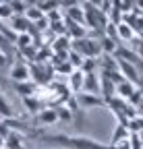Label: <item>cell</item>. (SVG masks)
Segmentation results:
<instances>
[{
	"mask_svg": "<svg viewBox=\"0 0 143 149\" xmlns=\"http://www.w3.org/2000/svg\"><path fill=\"white\" fill-rule=\"evenodd\" d=\"M33 139L40 141H48L52 145H58L62 149H112L110 145H104L96 139L89 137H81V135H64V133H44V130H38V135Z\"/></svg>",
	"mask_w": 143,
	"mask_h": 149,
	"instance_id": "6da1fadb",
	"label": "cell"
},
{
	"mask_svg": "<svg viewBox=\"0 0 143 149\" xmlns=\"http://www.w3.org/2000/svg\"><path fill=\"white\" fill-rule=\"evenodd\" d=\"M73 100H75V104H77L79 110H91V108H102V106H106L100 95H93V93H83V91L75 93Z\"/></svg>",
	"mask_w": 143,
	"mask_h": 149,
	"instance_id": "7a4b0ae2",
	"label": "cell"
},
{
	"mask_svg": "<svg viewBox=\"0 0 143 149\" xmlns=\"http://www.w3.org/2000/svg\"><path fill=\"white\" fill-rule=\"evenodd\" d=\"M33 126H50L58 122V116H56V110L54 108H44L42 112H38V114L33 116Z\"/></svg>",
	"mask_w": 143,
	"mask_h": 149,
	"instance_id": "3957f363",
	"label": "cell"
},
{
	"mask_svg": "<svg viewBox=\"0 0 143 149\" xmlns=\"http://www.w3.org/2000/svg\"><path fill=\"white\" fill-rule=\"evenodd\" d=\"M83 93H93L100 95V74L98 72H83Z\"/></svg>",
	"mask_w": 143,
	"mask_h": 149,
	"instance_id": "277c9868",
	"label": "cell"
},
{
	"mask_svg": "<svg viewBox=\"0 0 143 149\" xmlns=\"http://www.w3.org/2000/svg\"><path fill=\"white\" fill-rule=\"evenodd\" d=\"M8 79L13 83H23V81H29V66L23 64V62H17L10 66L8 70Z\"/></svg>",
	"mask_w": 143,
	"mask_h": 149,
	"instance_id": "5b68a950",
	"label": "cell"
},
{
	"mask_svg": "<svg viewBox=\"0 0 143 149\" xmlns=\"http://www.w3.org/2000/svg\"><path fill=\"white\" fill-rule=\"evenodd\" d=\"M29 25H31V23L25 19V15H13L8 29H10L15 35H21V33H27V31H29Z\"/></svg>",
	"mask_w": 143,
	"mask_h": 149,
	"instance_id": "8992f818",
	"label": "cell"
},
{
	"mask_svg": "<svg viewBox=\"0 0 143 149\" xmlns=\"http://www.w3.org/2000/svg\"><path fill=\"white\" fill-rule=\"evenodd\" d=\"M13 89L19 93L21 97H31L38 93V85L33 81H23V83H13Z\"/></svg>",
	"mask_w": 143,
	"mask_h": 149,
	"instance_id": "52a82bcc",
	"label": "cell"
},
{
	"mask_svg": "<svg viewBox=\"0 0 143 149\" xmlns=\"http://www.w3.org/2000/svg\"><path fill=\"white\" fill-rule=\"evenodd\" d=\"M64 33H68L70 40H83V37H87V29H85L83 25H77V23H73V21H68V19H66Z\"/></svg>",
	"mask_w": 143,
	"mask_h": 149,
	"instance_id": "ba28073f",
	"label": "cell"
},
{
	"mask_svg": "<svg viewBox=\"0 0 143 149\" xmlns=\"http://www.w3.org/2000/svg\"><path fill=\"white\" fill-rule=\"evenodd\" d=\"M114 83L112 81H108L106 77H102L100 74V97L104 100V102H108L110 97H114Z\"/></svg>",
	"mask_w": 143,
	"mask_h": 149,
	"instance_id": "9c48e42d",
	"label": "cell"
},
{
	"mask_svg": "<svg viewBox=\"0 0 143 149\" xmlns=\"http://www.w3.org/2000/svg\"><path fill=\"white\" fill-rule=\"evenodd\" d=\"M23 106L29 110V114H33V116H35L38 112H42V110H44V106H46V104H44L38 95H31V97H23Z\"/></svg>",
	"mask_w": 143,
	"mask_h": 149,
	"instance_id": "30bf717a",
	"label": "cell"
},
{
	"mask_svg": "<svg viewBox=\"0 0 143 149\" xmlns=\"http://www.w3.org/2000/svg\"><path fill=\"white\" fill-rule=\"evenodd\" d=\"M66 19L68 21H73V23H77V25H83L85 27V15H83V8H81V4H73L68 8V15H66Z\"/></svg>",
	"mask_w": 143,
	"mask_h": 149,
	"instance_id": "8fae6325",
	"label": "cell"
},
{
	"mask_svg": "<svg viewBox=\"0 0 143 149\" xmlns=\"http://www.w3.org/2000/svg\"><path fill=\"white\" fill-rule=\"evenodd\" d=\"M81 87H83V72L81 70H73V72L68 74V89L75 91V93H79Z\"/></svg>",
	"mask_w": 143,
	"mask_h": 149,
	"instance_id": "7c38bea8",
	"label": "cell"
},
{
	"mask_svg": "<svg viewBox=\"0 0 143 149\" xmlns=\"http://www.w3.org/2000/svg\"><path fill=\"white\" fill-rule=\"evenodd\" d=\"M127 137H129V130H127V126H122V124H116L114 133H112V139H110V147H114L116 143L124 141Z\"/></svg>",
	"mask_w": 143,
	"mask_h": 149,
	"instance_id": "4fadbf2b",
	"label": "cell"
},
{
	"mask_svg": "<svg viewBox=\"0 0 143 149\" xmlns=\"http://www.w3.org/2000/svg\"><path fill=\"white\" fill-rule=\"evenodd\" d=\"M33 4H35V8H38L44 17L60 8V4H58V2H54V0H52V2H50V0H46V2H33Z\"/></svg>",
	"mask_w": 143,
	"mask_h": 149,
	"instance_id": "5bb4252c",
	"label": "cell"
},
{
	"mask_svg": "<svg viewBox=\"0 0 143 149\" xmlns=\"http://www.w3.org/2000/svg\"><path fill=\"white\" fill-rule=\"evenodd\" d=\"M0 116H2L4 120H8V118H15V110H13V106L4 100V95L0 93Z\"/></svg>",
	"mask_w": 143,
	"mask_h": 149,
	"instance_id": "9a60e30c",
	"label": "cell"
},
{
	"mask_svg": "<svg viewBox=\"0 0 143 149\" xmlns=\"http://www.w3.org/2000/svg\"><path fill=\"white\" fill-rule=\"evenodd\" d=\"M8 6H10L13 15H25V10H27V6H29V2H19V0H10Z\"/></svg>",
	"mask_w": 143,
	"mask_h": 149,
	"instance_id": "2e32d148",
	"label": "cell"
},
{
	"mask_svg": "<svg viewBox=\"0 0 143 149\" xmlns=\"http://www.w3.org/2000/svg\"><path fill=\"white\" fill-rule=\"evenodd\" d=\"M13 17V10L8 6V2H0V21H4V19H10Z\"/></svg>",
	"mask_w": 143,
	"mask_h": 149,
	"instance_id": "e0dca14e",
	"label": "cell"
},
{
	"mask_svg": "<svg viewBox=\"0 0 143 149\" xmlns=\"http://www.w3.org/2000/svg\"><path fill=\"white\" fill-rule=\"evenodd\" d=\"M10 62H13V58H8V56H4L2 52H0V70L8 68V66H10Z\"/></svg>",
	"mask_w": 143,
	"mask_h": 149,
	"instance_id": "ac0fdd59",
	"label": "cell"
},
{
	"mask_svg": "<svg viewBox=\"0 0 143 149\" xmlns=\"http://www.w3.org/2000/svg\"><path fill=\"white\" fill-rule=\"evenodd\" d=\"M0 149H2V147H0Z\"/></svg>",
	"mask_w": 143,
	"mask_h": 149,
	"instance_id": "d6986e66",
	"label": "cell"
}]
</instances>
